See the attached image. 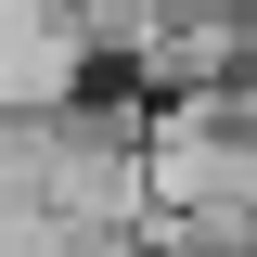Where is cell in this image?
Wrapping results in <instances>:
<instances>
[{
    "label": "cell",
    "instance_id": "6da1fadb",
    "mask_svg": "<svg viewBox=\"0 0 257 257\" xmlns=\"http://www.w3.org/2000/svg\"><path fill=\"white\" fill-rule=\"evenodd\" d=\"M39 219L77 257H142L155 180H142V90L128 77H90V90L39 103Z\"/></svg>",
    "mask_w": 257,
    "mask_h": 257
}]
</instances>
